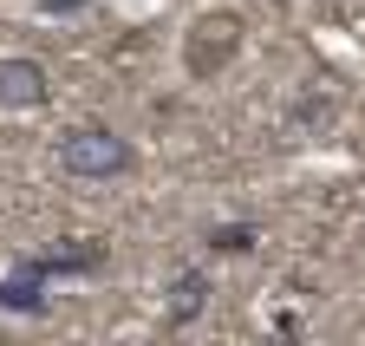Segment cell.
I'll list each match as a JSON object with an SVG mask.
<instances>
[{
	"label": "cell",
	"mask_w": 365,
	"mask_h": 346,
	"mask_svg": "<svg viewBox=\"0 0 365 346\" xmlns=\"http://www.w3.org/2000/svg\"><path fill=\"white\" fill-rule=\"evenodd\" d=\"M33 7H39V14H59V20H66V14H85L91 0H33Z\"/></svg>",
	"instance_id": "obj_8"
},
{
	"label": "cell",
	"mask_w": 365,
	"mask_h": 346,
	"mask_svg": "<svg viewBox=\"0 0 365 346\" xmlns=\"http://www.w3.org/2000/svg\"><path fill=\"white\" fill-rule=\"evenodd\" d=\"M209 275L202 268H176L170 275V288H163V327L170 333H182V327H190V320H202V307H209Z\"/></svg>",
	"instance_id": "obj_6"
},
{
	"label": "cell",
	"mask_w": 365,
	"mask_h": 346,
	"mask_svg": "<svg viewBox=\"0 0 365 346\" xmlns=\"http://www.w3.org/2000/svg\"><path fill=\"white\" fill-rule=\"evenodd\" d=\"M46 288H53V275H46L33 255H14L7 268H0V314H46L53 300H46Z\"/></svg>",
	"instance_id": "obj_4"
},
{
	"label": "cell",
	"mask_w": 365,
	"mask_h": 346,
	"mask_svg": "<svg viewBox=\"0 0 365 346\" xmlns=\"http://www.w3.org/2000/svg\"><path fill=\"white\" fill-rule=\"evenodd\" d=\"M242 39H248V26H242L235 7H209V14H196L190 33H182V72H190L196 85L222 78L228 66L242 59Z\"/></svg>",
	"instance_id": "obj_2"
},
{
	"label": "cell",
	"mask_w": 365,
	"mask_h": 346,
	"mask_svg": "<svg viewBox=\"0 0 365 346\" xmlns=\"http://www.w3.org/2000/svg\"><path fill=\"white\" fill-rule=\"evenodd\" d=\"M33 262L53 275V281H85V275H105L111 242H105V235H59V242L33 248Z\"/></svg>",
	"instance_id": "obj_3"
},
{
	"label": "cell",
	"mask_w": 365,
	"mask_h": 346,
	"mask_svg": "<svg viewBox=\"0 0 365 346\" xmlns=\"http://www.w3.org/2000/svg\"><path fill=\"white\" fill-rule=\"evenodd\" d=\"M53 98V72H46L33 53L0 59V111H39Z\"/></svg>",
	"instance_id": "obj_5"
},
{
	"label": "cell",
	"mask_w": 365,
	"mask_h": 346,
	"mask_svg": "<svg viewBox=\"0 0 365 346\" xmlns=\"http://www.w3.org/2000/svg\"><path fill=\"white\" fill-rule=\"evenodd\" d=\"M53 157H59V170L72 183H111V177H130V170H137V144L124 131H111V124H98V118L66 124Z\"/></svg>",
	"instance_id": "obj_1"
},
{
	"label": "cell",
	"mask_w": 365,
	"mask_h": 346,
	"mask_svg": "<svg viewBox=\"0 0 365 346\" xmlns=\"http://www.w3.org/2000/svg\"><path fill=\"white\" fill-rule=\"evenodd\" d=\"M255 248H261L255 223H215L209 229V255H255Z\"/></svg>",
	"instance_id": "obj_7"
}]
</instances>
